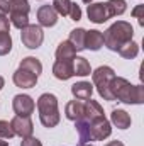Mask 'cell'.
Returning a JSON list of instances; mask_svg holds the SVG:
<instances>
[{"mask_svg":"<svg viewBox=\"0 0 144 146\" xmlns=\"http://www.w3.org/2000/svg\"><path fill=\"white\" fill-rule=\"evenodd\" d=\"M53 9L56 10L58 15H70V9H71V0H54L53 2Z\"/></svg>","mask_w":144,"mask_h":146,"instance_id":"cell-25","label":"cell"},{"mask_svg":"<svg viewBox=\"0 0 144 146\" xmlns=\"http://www.w3.org/2000/svg\"><path fill=\"white\" fill-rule=\"evenodd\" d=\"M71 94L78 100H88V99H92L93 85L90 82H76L75 85H71Z\"/></svg>","mask_w":144,"mask_h":146,"instance_id":"cell-15","label":"cell"},{"mask_svg":"<svg viewBox=\"0 0 144 146\" xmlns=\"http://www.w3.org/2000/svg\"><path fill=\"white\" fill-rule=\"evenodd\" d=\"M110 121L115 127L119 129H127L131 126V115L122 109H114L110 114Z\"/></svg>","mask_w":144,"mask_h":146,"instance_id":"cell-16","label":"cell"},{"mask_svg":"<svg viewBox=\"0 0 144 146\" xmlns=\"http://www.w3.org/2000/svg\"><path fill=\"white\" fill-rule=\"evenodd\" d=\"M73 60H56L53 65V75L58 80H70L73 76Z\"/></svg>","mask_w":144,"mask_h":146,"instance_id":"cell-12","label":"cell"},{"mask_svg":"<svg viewBox=\"0 0 144 146\" xmlns=\"http://www.w3.org/2000/svg\"><path fill=\"white\" fill-rule=\"evenodd\" d=\"M10 126H12L14 134L20 136V138L32 136V133H34V124H32L31 117H27V115H14L10 121Z\"/></svg>","mask_w":144,"mask_h":146,"instance_id":"cell-7","label":"cell"},{"mask_svg":"<svg viewBox=\"0 0 144 146\" xmlns=\"http://www.w3.org/2000/svg\"><path fill=\"white\" fill-rule=\"evenodd\" d=\"M71 63H73V76H87V75L92 73V66H90L87 58L75 56Z\"/></svg>","mask_w":144,"mask_h":146,"instance_id":"cell-17","label":"cell"},{"mask_svg":"<svg viewBox=\"0 0 144 146\" xmlns=\"http://www.w3.org/2000/svg\"><path fill=\"white\" fill-rule=\"evenodd\" d=\"M105 5H107L108 17L122 15V14L127 10V3H126V0H108V2H105Z\"/></svg>","mask_w":144,"mask_h":146,"instance_id":"cell-21","label":"cell"},{"mask_svg":"<svg viewBox=\"0 0 144 146\" xmlns=\"http://www.w3.org/2000/svg\"><path fill=\"white\" fill-rule=\"evenodd\" d=\"M70 17H71V21H80V19H81V9H80V5H78V3H75V2H71Z\"/></svg>","mask_w":144,"mask_h":146,"instance_id":"cell-29","label":"cell"},{"mask_svg":"<svg viewBox=\"0 0 144 146\" xmlns=\"http://www.w3.org/2000/svg\"><path fill=\"white\" fill-rule=\"evenodd\" d=\"M9 10H10L9 0H0V15H7Z\"/></svg>","mask_w":144,"mask_h":146,"instance_id":"cell-32","label":"cell"},{"mask_svg":"<svg viewBox=\"0 0 144 146\" xmlns=\"http://www.w3.org/2000/svg\"><path fill=\"white\" fill-rule=\"evenodd\" d=\"M76 56V51L70 41H61L56 48V60H73Z\"/></svg>","mask_w":144,"mask_h":146,"instance_id":"cell-19","label":"cell"},{"mask_svg":"<svg viewBox=\"0 0 144 146\" xmlns=\"http://www.w3.org/2000/svg\"><path fill=\"white\" fill-rule=\"evenodd\" d=\"M37 110H39V121L44 127H56L59 124V109H58V99L54 94H42L37 99Z\"/></svg>","mask_w":144,"mask_h":146,"instance_id":"cell-3","label":"cell"},{"mask_svg":"<svg viewBox=\"0 0 144 146\" xmlns=\"http://www.w3.org/2000/svg\"><path fill=\"white\" fill-rule=\"evenodd\" d=\"M37 22L41 27H53L58 22V14L53 5H42L37 10Z\"/></svg>","mask_w":144,"mask_h":146,"instance_id":"cell-10","label":"cell"},{"mask_svg":"<svg viewBox=\"0 0 144 146\" xmlns=\"http://www.w3.org/2000/svg\"><path fill=\"white\" fill-rule=\"evenodd\" d=\"M115 76L114 70L110 66H98L95 72L92 73V80H93V87H97V92L98 95L104 99L112 102V95H110V90H108V85H110V80Z\"/></svg>","mask_w":144,"mask_h":146,"instance_id":"cell-4","label":"cell"},{"mask_svg":"<svg viewBox=\"0 0 144 146\" xmlns=\"http://www.w3.org/2000/svg\"><path fill=\"white\" fill-rule=\"evenodd\" d=\"M112 100H119L124 104H143L144 102V87L132 85L129 80L122 76H114L108 85Z\"/></svg>","mask_w":144,"mask_h":146,"instance_id":"cell-1","label":"cell"},{"mask_svg":"<svg viewBox=\"0 0 144 146\" xmlns=\"http://www.w3.org/2000/svg\"><path fill=\"white\" fill-rule=\"evenodd\" d=\"M85 33H87V31H85L83 27H76V29H73L71 33H70L68 41L71 42V46L75 48L76 53L85 49Z\"/></svg>","mask_w":144,"mask_h":146,"instance_id":"cell-18","label":"cell"},{"mask_svg":"<svg viewBox=\"0 0 144 146\" xmlns=\"http://www.w3.org/2000/svg\"><path fill=\"white\" fill-rule=\"evenodd\" d=\"M12 49V37L9 31H0V56L9 54Z\"/></svg>","mask_w":144,"mask_h":146,"instance_id":"cell-24","label":"cell"},{"mask_svg":"<svg viewBox=\"0 0 144 146\" xmlns=\"http://www.w3.org/2000/svg\"><path fill=\"white\" fill-rule=\"evenodd\" d=\"M14 131H12V126L9 121H0V138L2 139H10L14 138Z\"/></svg>","mask_w":144,"mask_h":146,"instance_id":"cell-27","label":"cell"},{"mask_svg":"<svg viewBox=\"0 0 144 146\" xmlns=\"http://www.w3.org/2000/svg\"><path fill=\"white\" fill-rule=\"evenodd\" d=\"M9 21L14 27L17 29H24L26 26H29V14L24 12H9Z\"/></svg>","mask_w":144,"mask_h":146,"instance_id":"cell-22","label":"cell"},{"mask_svg":"<svg viewBox=\"0 0 144 146\" xmlns=\"http://www.w3.org/2000/svg\"><path fill=\"white\" fill-rule=\"evenodd\" d=\"M83 114H85V100L75 99V100H70V102L66 104V107H65V115H66V119H70V121L81 119Z\"/></svg>","mask_w":144,"mask_h":146,"instance_id":"cell-14","label":"cell"},{"mask_svg":"<svg viewBox=\"0 0 144 146\" xmlns=\"http://www.w3.org/2000/svg\"><path fill=\"white\" fill-rule=\"evenodd\" d=\"M90 124V136L92 141H104L105 138H108L112 134V126L107 121V117H98L95 121H88Z\"/></svg>","mask_w":144,"mask_h":146,"instance_id":"cell-6","label":"cell"},{"mask_svg":"<svg viewBox=\"0 0 144 146\" xmlns=\"http://www.w3.org/2000/svg\"><path fill=\"white\" fill-rule=\"evenodd\" d=\"M93 0H83V3H92Z\"/></svg>","mask_w":144,"mask_h":146,"instance_id":"cell-36","label":"cell"},{"mask_svg":"<svg viewBox=\"0 0 144 146\" xmlns=\"http://www.w3.org/2000/svg\"><path fill=\"white\" fill-rule=\"evenodd\" d=\"M117 53H119L122 58H126V60H134V58L137 56V53H139V44L134 42V41H129V42L122 44V46L117 49Z\"/></svg>","mask_w":144,"mask_h":146,"instance_id":"cell-20","label":"cell"},{"mask_svg":"<svg viewBox=\"0 0 144 146\" xmlns=\"http://www.w3.org/2000/svg\"><path fill=\"white\" fill-rule=\"evenodd\" d=\"M132 17H136V19H137L139 26H144V5H143V3H139L137 7H134V9H132Z\"/></svg>","mask_w":144,"mask_h":146,"instance_id":"cell-28","label":"cell"},{"mask_svg":"<svg viewBox=\"0 0 144 146\" xmlns=\"http://www.w3.org/2000/svg\"><path fill=\"white\" fill-rule=\"evenodd\" d=\"M0 146H9V143H7V141H3V139L0 138Z\"/></svg>","mask_w":144,"mask_h":146,"instance_id":"cell-35","label":"cell"},{"mask_svg":"<svg viewBox=\"0 0 144 146\" xmlns=\"http://www.w3.org/2000/svg\"><path fill=\"white\" fill-rule=\"evenodd\" d=\"M3 85H5V80H3V76H0V90L3 88Z\"/></svg>","mask_w":144,"mask_h":146,"instance_id":"cell-34","label":"cell"},{"mask_svg":"<svg viewBox=\"0 0 144 146\" xmlns=\"http://www.w3.org/2000/svg\"><path fill=\"white\" fill-rule=\"evenodd\" d=\"M20 41L26 48L29 49H37L42 41H44V33H42V27L39 24H29L26 26L24 29H20Z\"/></svg>","mask_w":144,"mask_h":146,"instance_id":"cell-5","label":"cell"},{"mask_svg":"<svg viewBox=\"0 0 144 146\" xmlns=\"http://www.w3.org/2000/svg\"><path fill=\"white\" fill-rule=\"evenodd\" d=\"M12 109L15 112V115H27V117H31V114L36 109V104H34L32 97H29L26 94H19L12 100Z\"/></svg>","mask_w":144,"mask_h":146,"instance_id":"cell-8","label":"cell"},{"mask_svg":"<svg viewBox=\"0 0 144 146\" xmlns=\"http://www.w3.org/2000/svg\"><path fill=\"white\" fill-rule=\"evenodd\" d=\"M87 14H88V19L95 24H104L105 21L110 19L105 3H88Z\"/></svg>","mask_w":144,"mask_h":146,"instance_id":"cell-11","label":"cell"},{"mask_svg":"<svg viewBox=\"0 0 144 146\" xmlns=\"http://www.w3.org/2000/svg\"><path fill=\"white\" fill-rule=\"evenodd\" d=\"M80 146H93V145H90V143H85V145H80Z\"/></svg>","mask_w":144,"mask_h":146,"instance_id":"cell-37","label":"cell"},{"mask_svg":"<svg viewBox=\"0 0 144 146\" xmlns=\"http://www.w3.org/2000/svg\"><path fill=\"white\" fill-rule=\"evenodd\" d=\"M104 46V34L97 29H90L85 33V49L98 51Z\"/></svg>","mask_w":144,"mask_h":146,"instance_id":"cell-13","label":"cell"},{"mask_svg":"<svg viewBox=\"0 0 144 146\" xmlns=\"http://www.w3.org/2000/svg\"><path fill=\"white\" fill-rule=\"evenodd\" d=\"M132 36H134L132 26L126 21H117L104 33V44L110 51H117L122 44L132 41Z\"/></svg>","mask_w":144,"mask_h":146,"instance_id":"cell-2","label":"cell"},{"mask_svg":"<svg viewBox=\"0 0 144 146\" xmlns=\"http://www.w3.org/2000/svg\"><path fill=\"white\" fill-rule=\"evenodd\" d=\"M10 29V21L7 15H0V31H9Z\"/></svg>","mask_w":144,"mask_h":146,"instance_id":"cell-31","label":"cell"},{"mask_svg":"<svg viewBox=\"0 0 144 146\" xmlns=\"http://www.w3.org/2000/svg\"><path fill=\"white\" fill-rule=\"evenodd\" d=\"M105 146H124V143H122V141H117V139H115V141H108V143H107Z\"/></svg>","mask_w":144,"mask_h":146,"instance_id":"cell-33","label":"cell"},{"mask_svg":"<svg viewBox=\"0 0 144 146\" xmlns=\"http://www.w3.org/2000/svg\"><path fill=\"white\" fill-rule=\"evenodd\" d=\"M20 146H42V143L34 136H27V138H22Z\"/></svg>","mask_w":144,"mask_h":146,"instance_id":"cell-30","label":"cell"},{"mask_svg":"<svg viewBox=\"0 0 144 146\" xmlns=\"http://www.w3.org/2000/svg\"><path fill=\"white\" fill-rule=\"evenodd\" d=\"M37 76L36 73H32L31 70H26V68H22V66H19L15 73H14V76H12V80H14V83L19 87V88H32V87H36L37 83Z\"/></svg>","mask_w":144,"mask_h":146,"instance_id":"cell-9","label":"cell"},{"mask_svg":"<svg viewBox=\"0 0 144 146\" xmlns=\"http://www.w3.org/2000/svg\"><path fill=\"white\" fill-rule=\"evenodd\" d=\"M9 5H10L9 12H24V14H29V10H31V5H29L27 0H9Z\"/></svg>","mask_w":144,"mask_h":146,"instance_id":"cell-26","label":"cell"},{"mask_svg":"<svg viewBox=\"0 0 144 146\" xmlns=\"http://www.w3.org/2000/svg\"><path fill=\"white\" fill-rule=\"evenodd\" d=\"M19 66H22V68H26V70H31L32 73H36L37 76L42 73V63L34 58V56H27V58H24L22 61H20V65Z\"/></svg>","mask_w":144,"mask_h":146,"instance_id":"cell-23","label":"cell"}]
</instances>
